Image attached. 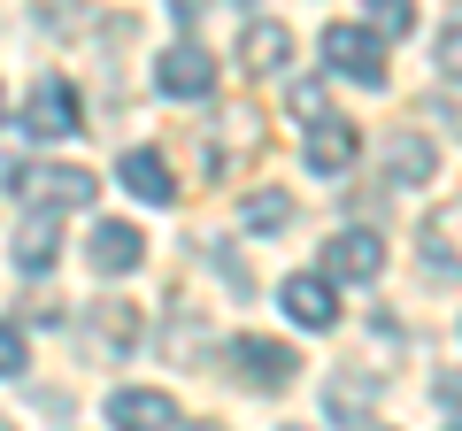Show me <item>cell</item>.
<instances>
[{
    "mask_svg": "<svg viewBox=\"0 0 462 431\" xmlns=\"http://www.w3.org/2000/svg\"><path fill=\"white\" fill-rule=\"evenodd\" d=\"M278 300H285V316H293V324H309V332H324L331 316H339V293H331L324 278H285Z\"/></svg>",
    "mask_w": 462,
    "mask_h": 431,
    "instance_id": "obj_12",
    "label": "cell"
},
{
    "mask_svg": "<svg viewBox=\"0 0 462 431\" xmlns=\"http://www.w3.org/2000/svg\"><path fill=\"white\" fill-rule=\"evenodd\" d=\"M439 69H447V78H462V23H455V32H439Z\"/></svg>",
    "mask_w": 462,
    "mask_h": 431,
    "instance_id": "obj_20",
    "label": "cell"
},
{
    "mask_svg": "<svg viewBox=\"0 0 462 431\" xmlns=\"http://www.w3.org/2000/svg\"><path fill=\"white\" fill-rule=\"evenodd\" d=\"M455 431H462V424H455Z\"/></svg>",
    "mask_w": 462,
    "mask_h": 431,
    "instance_id": "obj_26",
    "label": "cell"
},
{
    "mask_svg": "<svg viewBox=\"0 0 462 431\" xmlns=\"http://www.w3.org/2000/svg\"><path fill=\"white\" fill-rule=\"evenodd\" d=\"M355 147H363L355 124H346V116H324V124L309 132V170H316V178H346V170H355Z\"/></svg>",
    "mask_w": 462,
    "mask_h": 431,
    "instance_id": "obj_9",
    "label": "cell"
},
{
    "mask_svg": "<svg viewBox=\"0 0 462 431\" xmlns=\"http://www.w3.org/2000/svg\"><path fill=\"white\" fill-rule=\"evenodd\" d=\"M324 270H331V278H355V285H370V278L385 270V239H378V232H331Z\"/></svg>",
    "mask_w": 462,
    "mask_h": 431,
    "instance_id": "obj_6",
    "label": "cell"
},
{
    "mask_svg": "<svg viewBox=\"0 0 462 431\" xmlns=\"http://www.w3.org/2000/svg\"><path fill=\"white\" fill-rule=\"evenodd\" d=\"M116 178H124V193L154 200V208H162V200H178V178H170V162H162V154H147V147L124 154V162H116Z\"/></svg>",
    "mask_w": 462,
    "mask_h": 431,
    "instance_id": "obj_11",
    "label": "cell"
},
{
    "mask_svg": "<svg viewBox=\"0 0 462 431\" xmlns=\"http://www.w3.org/2000/svg\"><path fill=\"white\" fill-rule=\"evenodd\" d=\"M16 370H23V332L0 324V378H16Z\"/></svg>",
    "mask_w": 462,
    "mask_h": 431,
    "instance_id": "obj_19",
    "label": "cell"
},
{
    "mask_svg": "<svg viewBox=\"0 0 462 431\" xmlns=\"http://www.w3.org/2000/svg\"><path fill=\"white\" fill-rule=\"evenodd\" d=\"M247 224L254 232H285V224H293V200L285 193H247Z\"/></svg>",
    "mask_w": 462,
    "mask_h": 431,
    "instance_id": "obj_17",
    "label": "cell"
},
{
    "mask_svg": "<svg viewBox=\"0 0 462 431\" xmlns=\"http://www.w3.org/2000/svg\"><path fill=\"white\" fill-rule=\"evenodd\" d=\"M293 116H309V124H324V93H316V85H293Z\"/></svg>",
    "mask_w": 462,
    "mask_h": 431,
    "instance_id": "obj_21",
    "label": "cell"
},
{
    "mask_svg": "<svg viewBox=\"0 0 462 431\" xmlns=\"http://www.w3.org/2000/svg\"><path fill=\"white\" fill-rule=\"evenodd\" d=\"M16 185H23V200H39V208H85L93 200V170H16Z\"/></svg>",
    "mask_w": 462,
    "mask_h": 431,
    "instance_id": "obj_5",
    "label": "cell"
},
{
    "mask_svg": "<svg viewBox=\"0 0 462 431\" xmlns=\"http://www.w3.org/2000/svg\"><path fill=\"white\" fill-rule=\"evenodd\" d=\"M85 254H93L100 278H132V270L147 262V239H139L132 224H93V247H85Z\"/></svg>",
    "mask_w": 462,
    "mask_h": 431,
    "instance_id": "obj_8",
    "label": "cell"
},
{
    "mask_svg": "<svg viewBox=\"0 0 462 431\" xmlns=\"http://www.w3.org/2000/svg\"><path fill=\"white\" fill-rule=\"evenodd\" d=\"M200 431H216V424H200Z\"/></svg>",
    "mask_w": 462,
    "mask_h": 431,
    "instance_id": "obj_25",
    "label": "cell"
},
{
    "mask_svg": "<svg viewBox=\"0 0 462 431\" xmlns=\"http://www.w3.org/2000/svg\"><path fill=\"white\" fill-rule=\"evenodd\" d=\"M108 424L116 431H178V400L154 393V385H124L108 400Z\"/></svg>",
    "mask_w": 462,
    "mask_h": 431,
    "instance_id": "obj_4",
    "label": "cell"
},
{
    "mask_svg": "<svg viewBox=\"0 0 462 431\" xmlns=\"http://www.w3.org/2000/svg\"><path fill=\"white\" fill-rule=\"evenodd\" d=\"M285 431H300V424H285Z\"/></svg>",
    "mask_w": 462,
    "mask_h": 431,
    "instance_id": "obj_24",
    "label": "cell"
},
{
    "mask_svg": "<svg viewBox=\"0 0 462 431\" xmlns=\"http://www.w3.org/2000/svg\"><path fill=\"white\" fill-rule=\"evenodd\" d=\"M0 431H8V416H0Z\"/></svg>",
    "mask_w": 462,
    "mask_h": 431,
    "instance_id": "obj_23",
    "label": "cell"
},
{
    "mask_svg": "<svg viewBox=\"0 0 462 431\" xmlns=\"http://www.w3.org/2000/svg\"><path fill=\"white\" fill-rule=\"evenodd\" d=\"M431 116H439V124H455V132H462V93H431Z\"/></svg>",
    "mask_w": 462,
    "mask_h": 431,
    "instance_id": "obj_22",
    "label": "cell"
},
{
    "mask_svg": "<svg viewBox=\"0 0 462 431\" xmlns=\"http://www.w3.org/2000/svg\"><path fill=\"white\" fill-rule=\"evenodd\" d=\"M424 262L462 278V200H439V208L424 216Z\"/></svg>",
    "mask_w": 462,
    "mask_h": 431,
    "instance_id": "obj_10",
    "label": "cell"
},
{
    "mask_svg": "<svg viewBox=\"0 0 462 431\" xmlns=\"http://www.w3.org/2000/svg\"><path fill=\"white\" fill-rule=\"evenodd\" d=\"M370 23H378V32H401V39H409V32H416V0H370Z\"/></svg>",
    "mask_w": 462,
    "mask_h": 431,
    "instance_id": "obj_18",
    "label": "cell"
},
{
    "mask_svg": "<svg viewBox=\"0 0 462 431\" xmlns=\"http://www.w3.org/2000/svg\"><path fill=\"white\" fill-rule=\"evenodd\" d=\"M54 254H62V247H54V208H32V216H23V232H16V270H47Z\"/></svg>",
    "mask_w": 462,
    "mask_h": 431,
    "instance_id": "obj_15",
    "label": "cell"
},
{
    "mask_svg": "<svg viewBox=\"0 0 462 431\" xmlns=\"http://www.w3.org/2000/svg\"><path fill=\"white\" fill-rule=\"evenodd\" d=\"M239 62H247L254 78L285 69V62H293V32H285V23H247V39H239Z\"/></svg>",
    "mask_w": 462,
    "mask_h": 431,
    "instance_id": "obj_13",
    "label": "cell"
},
{
    "mask_svg": "<svg viewBox=\"0 0 462 431\" xmlns=\"http://www.w3.org/2000/svg\"><path fill=\"white\" fill-rule=\"evenodd\" d=\"M324 54H331V78L385 85V47H378V32H363V23H331V32H324Z\"/></svg>",
    "mask_w": 462,
    "mask_h": 431,
    "instance_id": "obj_2",
    "label": "cell"
},
{
    "mask_svg": "<svg viewBox=\"0 0 462 431\" xmlns=\"http://www.w3.org/2000/svg\"><path fill=\"white\" fill-rule=\"evenodd\" d=\"M154 85L178 93V100H200V93H216V62L200 47H170L162 62H154Z\"/></svg>",
    "mask_w": 462,
    "mask_h": 431,
    "instance_id": "obj_7",
    "label": "cell"
},
{
    "mask_svg": "<svg viewBox=\"0 0 462 431\" xmlns=\"http://www.w3.org/2000/svg\"><path fill=\"white\" fill-rule=\"evenodd\" d=\"M224 362L239 370L247 385H263V393H278V385H293L300 354H293V347H278V339H254V332H239V339L224 347Z\"/></svg>",
    "mask_w": 462,
    "mask_h": 431,
    "instance_id": "obj_3",
    "label": "cell"
},
{
    "mask_svg": "<svg viewBox=\"0 0 462 431\" xmlns=\"http://www.w3.org/2000/svg\"><path fill=\"white\" fill-rule=\"evenodd\" d=\"M93 332H100L108 354H124L139 339V308H132V300H93Z\"/></svg>",
    "mask_w": 462,
    "mask_h": 431,
    "instance_id": "obj_16",
    "label": "cell"
},
{
    "mask_svg": "<svg viewBox=\"0 0 462 431\" xmlns=\"http://www.w3.org/2000/svg\"><path fill=\"white\" fill-rule=\"evenodd\" d=\"M23 132H32V139H69V132H85L78 85H69V78H39L32 93H23Z\"/></svg>",
    "mask_w": 462,
    "mask_h": 431,
    "instance_id": "obj_1",
    "label": "cell"
},
{
    "mask_svg": "<svg viewBox=\"0 0 462 431\" xmlns=\"http://www.w3.org/2000/svg\"><path fill=\"white\" fill-rule=\"evenodd\" d=\"M431 170H439V154H431V139H416V132H401L393 147H385V178H393V185H424Z\"/></svg>",
    "mask_w": 462,
    "mask_h": 431,
    "instance_id": "obj_14",
    "label": "cell"
}]
</instances>
